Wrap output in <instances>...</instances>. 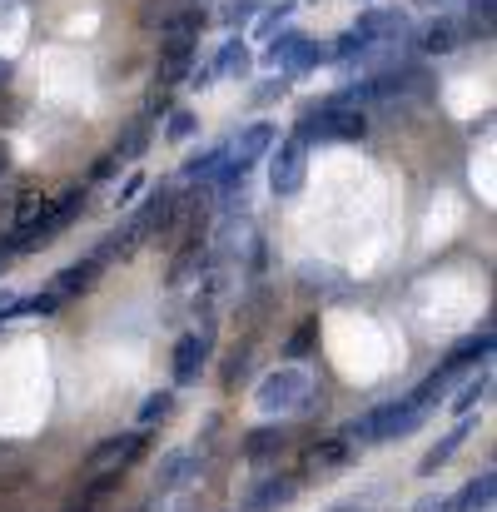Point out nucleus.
<instances>
[{
  "label": "nucleus",
  "mask_w": 497,
  "mask_h": 512,
  "mask_svg": "<svg viewBox=\"0 0 497 512\" xmlns=\"http://www.w3.org/2000/svg\"><path fill=\"white\" fill-rule=\"evenodd\" d=\"M423 418H428V408H418V403L403 393V398L378 403V408H368L363 418H353V423L343 428V438H348L353 448H378V443H398V438L418 433Z\"/></svg>",
  "instance_id": "nucleus-1"
},
{
  "label": "nucleus",
  "mask_w": 497,
  "mask_h": 512,
  "mask_svg": "<svg viewBox=\"0 0 497 512\" xmlns=\"http://www.w3.org/2000/svg\"><path fill=\"white\" fill-rule=\"evenodd\" d=\"M85 199H90V194H85V184H75V189H65L55 204H45V209H40L30 224H20V229L10 234L15 254H20V249H45L55 234H65V229H70V224L85 214Z\"/></svg>",
  "instance_id": "nucleus-2"
},
{
  "label": "nucleus",
  "mask_w": 497,
  "mask_h": 512,
  "mask_svg": "<svg viewBox=\"0 0 497 512\" xmlns=\"http://www.w3.org/2000/svg\"><path fill=\"white\" fill-rule=\"evenodd\" d=\"M368 135V120H363V110H353V105H338V100H319V105H309L304 110V120H299V140L304 145H333V140H363Z\"/></svg>",
  "instance_id": "nucleus-3"
},
{
  "label": "nucleus",
  "mask_w": 497,
  "mask_h": 512,
  "mask_svg": "<svg viewBox=\"0 0 497 512\" xmlns=\"http://www.w3.org/2000/svg\"><path fill=\"white\" fill-rule=\"evenodd\" d=\"M254 403L264 408V413H304L309 403H314V378L304 373V368H294V363H284V368H274L264 383H259V393H254Z\"/></svg>",
  "instance_id": "nucleus-4"
},
{
  "label": "nucleus",
  "mask_w": 497,
  "mask_h": 512,
  "mask_svg": "<svg viewBox=\"0 0 497 512\" xmlns=\"http://www.w3.org/2000/svg\"><path fill=\"white\" fill-rule=\"evenodd\" d=\"M324 60H329V45L309 40L304 30H274L269 35V50H264V65L289 70V75H304V70H314Z\"/></svg>",
  "instance_id": "nucleus-5"
},
{
  "label": "nucleus",
  "mask_w": 497,
  "mask_h": 512,
  "mask_svg": "<svg viewBox=\"0 0 497 512\" xmlns=\"http://www.w3.org/2000/svg\"><path fill=\"white\" fill-rule=\"evenodd\" d=\"M304 179H309V145L294 135V140H274V150H269V189L279 194V199H294L299 189H304Z\"/></svg>",
  "instance_id": "nucleus-6"
},
{
  "label": "nucleus",
  "mask_w": 497,
  "mask_h": 512,
  "mask_svg": "<svg viewBox=\"0 0 497 512\" xmlns=\"http://www.w3.org/2000/svg\"><path fill=\"white\" fill-rule=\"evenodd\" d=\"M140 453H145V428H140V433H115V438H100V443L90 448V458H85V463H90L95 473H105V468L125 473V468H130Z\"/></svg>",
  "instance_id": "nucleus-7"
},
{
  "label": "nucleus",
  "mask_w": 497,
  "mask_h": 512,
  "mask_svg": "<svg viewBox=\"0 0 497 512\" xmlns=\"http://www.w3.org/2000/svg\"><path fill=\"white\" fill-rule=\"evenodd\" d=\"M348 30H353V35H358V40H363V45L373 50V45H383V40H398V30H403V10H383V5H368V10H363V15H358V20L348 25Z\"/></svg>",
  "instance_id": "nucleus-8"
},
{
  "label": "nucleus",
  "mask_w": 497,
  "mask_h": 512,
  "mask_svg": "<svg viewBox=\"0 0 497 512\" xmlns=\"http://www.w3.org/2000/svg\"><path fill=\"white\" fill-rule=\"evenodd\" d=\"M274 140H279V130H274V125H264V120H259V125H244V135L229 145V165L254 170V165L274 150Z\"/></svg>",
  "instance_id": "nucleus-9"
},
{
  "label": "nucleus",
  "mask_w": 497,
  "mask_h": 512,
  "mask_svg": "<svg viewBox=\"0 0 497 512\" xmlns=\"http://www.w3.org/2000/svg\"><path fill=\"white\" fill-rule=\"evenodd\" d=\"M100 274H105V264H95V259H75V264H65V269L50 279V294L70 304V299L90 294V289L100 284Z\"/></svg>",
  "instance_id": "nucleus-10"
},
{
  "label": "nucleus",
  "mask_w": 497,
  "mask_h": 512,
  "mask_svg": "<svg viewBox=\"0 0 497 512\" xmlns=\"http://www.w3.org/2000/svg\"><path fill=\"white\" fill-rule=\"evenodd\" d=\"M194 70V35H165L160 45V80L165 85H184Z\"/></svg>",
  "instance_id": "nucleus-11"
},
{
  "label": "nucleus",
  "mask_w": 497,
  "mask_h": 512,
  "mask_svg": "<svg viewBox=\"0 0 497 512\" xmlns=\"http://www.w3.org/2000/svg\"><path fill=\"white\" fill-rule=\"evenodd\" d=\"M204 358H209V329H204V334H184V339L174 343V383H179V388H184V383H199Z\"/></svg>",
  "instance_id": "nucleus-12"
},
{
  "label": "nucleus",
  "mask_w": 497,
  "mask_h": 512,
  "mask_svg": "<svg viewBox=\"0 0 497 512\" xmlns=\"http://www.w3.org/2000/svg\"><path fill=\"white\" fill-rule=\"evenodd\" d=\"M284 453H289V428L284 423H264V428L244 433V458L249 463H274Z\"/></svg>",
  "instance_id": "nucleus-13"
},
{
  "label": "nucleus",
  "mask_w": 497,
  "mask_h": 512,
  "mask_svg": "<svg viewBox=\"0 0 497 512\" xmlns=\"http://www.w3.org/2000/svg\"><path fill=\"white\" fill-rule=\"evenodd\" d=\"M199 478V453H189V448H174L160 458V473H155V488L160 493H174V488H184V483H194Z\"/></svg>",
  "instance_id": "nucleus-14"
},
{
  "label": "nucleus",
  "mask_w": 497,
  "mask_h": 512,
  "mask_svg": "<svg viewBox=\"0 0 497 512\" xmlns=\"http://www.w3.org/2000/svg\"><path fill=\"white\" fill-rule=\"evenodd\" d=\"M473 428H478V418H473V413H468V418H458V428H453V433H443V438H438V443H433V448L423 453L418 473H423V478H433V473H438V468H443V463H448V458H453L458 448H463V438H468Z\"/></svg>",
  "instance_id": "nucleus-15"
},
{
  "label": "nucleus",
  "mask_w": 497,
  "mask_h": 512,
  "mask_svg": "<svg viewBox=\"0 0 497 512\" xmlns=\"http://www.w3.org/2000/svg\"><path fill=\"white\" fill-rule=\"evenodd\" d=\"M413 40H418L423 55H453V50L463 45V25H458V20H433V25H423Z\"/></svg>",
  "instance_id": "nucleus-16"
},
{
  "label": "nucleus",
  "mask_w": 497,
  "mask_h": 512,
  "mask_svg": "<svg viewBox=\"0 0 497 512\" xmlns=\"http://www.w3.org/2000/svg\"><path fill=\"white\" fill-rule=\"evenodd\" d=\"M294 493H299V478H264V483L249 493L244 512H274V508H284Z\"/></svg>",
  "instance_id": "nucleus-17"
},
{
  "label": "nucleus",
  "mask_w": 497,
  "mask_h": 512,
  "mask_svg": "<svg viewBox=\"0 0 497 512\" xmlns=\"http://www.w3.org/2000/svg\"><path fill=\"white\" fill-rule=\"evenodd\" d=\"M453 378H458V368H453V363H443V368H433V373H428V378H423V383L408 393V398H413L418 408H428V413H433V408H438V403L453 393Z\"/></svg>",
  "instance_id": "nucleus-18"
},
{
  "label": "nucleus",
  "mask_w": 497,
  "mask_h": 512,
  "mask_svg": "<svg viewBox=\"0 0 497 512\" xmlns=\"http://www.w3.org/2000/svg\"><path fill=\"white\" fill-rule=\"evenodd\" d=\"M348 458H353V443L338 433V438H324L319 448L304 453V473H329V468H343Z\"/></svg>",
  "instance_id": "nucleus-19"
},
{
  "label": "nucleus",
  "mask_w": 497,
  "mask_h": 512,
  "mask_svg": "<svg viewBox=\"0 0 497 512\" xmlns=\"http://www.w3.org/2000/svg\"><path fill=\"white\" fill-rule=\"evenodd\" d=\"M488 358H493V329H478V334H468V339L453 343L443 363H453V368L463 373L468 363H488Z\"/></svg>",
  "instance_id": "nucleus-20"
},
{
  "label": "nucleus",
  "mask_w": 497,
  "mask_h": 512,
  "mask_svg": "<svg viewBox=\"0 0 497 512\" xmlns=\"http://www.w3.org/2000/svg\"><path fill=\"white\" fill-rule=\"evenodd\" d=\"M493 493H497V478H493V468H488V473L468 478V488L453 498V508L458 512H488L493 508Z\"/></svg>",
  "instance_id": "nucleus-21"
},
{
  "label": "nucleus",
  "mask_w": 497,
  "mask_h": 512,
  "mask_svg": "<svg viewBox=\"0 0 497 512\" xmlns=\"http://www.w3.org/2000/svg\"><path fill=\"white\" fill-rule=\"evenodd\" d=\"M209 75H214V80H244V75H249V50H244L239 35L219 50V60L209 65Z\"/></svg>",
  "instance_id": "nucleus-22"
},
{
  "label": "nucleus",
  "mask_w": 497,
  "mask_h": 512,
  "mask_svg": "<svg viewBox=\"0 0 497 512\" xmlns=\"http://www.w3.org/2000/svg\"><path fill=\"white\" fill-rule=\"evenodd\" d=\"M488 388H493V373H488V368H478V378H468V383L453 393V403H448V408H453L458 418H468V413H478V408H483Z\"/></svg>",
  "instance_id": "nucleus-23"
},
{
  "label": "nucleus",
  "mask_w": 497,
  "mask_h": 512,
  "mask_svg": "<svg viewBox=\"0 0 497 512\" xmlns=\"http://www.w3.org/2000/svg\"><path fill=\"white\" fill-rule=\"evenodd\" d=\"M224 165H229V145H214V150H204V155L184 160V170H179V174H184L189 184H209V179L224 170Z\"/></svg>",
  "instance_id": "nucleus-24"
},
{
  "label": "nucleus",
  "mask_w": 497,
  "mask_h": 512,
  "mask_svg": "<svg viewBox=\"0 0 497 512\" xmlns=\"http://www.w3.org/2000/svg\"><path fill=\"white\" fill-rule=\"evenodd\" d=\"M150 135H155L150 115H145V120H135V125H125V135L115 140V155H120V160H140V155L150 150Z\"/></svg>",
  "instance_id": "nucleus-25"
},
{
  "label": "nucleus",
  "mask_w": 497,
  "mask_h": 512,
  "mask_svg": "<svg viewBox=\"0 0 497 512\" xmlns=\"http://www.w3.org/2000/svg\"><path fill=\"white\" fill-rule=\"evenodd\" d=\"M314 348H319V319H304V324L294 329V339L284 343V358H289V363H299V358H309Z\"/></svg>",
  "instance_id": "nucleus-26"
},
{
  "label": "nucleus",
  "mask_w": 497,
  "mask_h": 512,
  "mask_svg": "<svg viewBox=\"0 0 497 512\" xmlns=\"http://www.w3.org/2000/svg\"><path fill=\"white\" fill-rule=\"evenodd\" d=\"M169 413H174V393H150L145 403H140V428H155V423H165Z\"/></svg>",
  "instance_id": "nucleus-27"
},
{
  "label": "nucleus",
  "mask_w": 497,
  "mask_h": 512,
  "mask_svg": "<svg viewBox=\"0 0 497 512\" xmlns=\"http://www.w3.org/2000/svg\"><path fill=\"white\" fill-rule=\"evenodd\" d=\"M194 130H199V120H194L189 110H169L165 115V140H174V145H184Z\"/></svg>",
  "instance_id": "nucleus-28"
},
{
  "label": "nucleus",
  "mask_w": 497,
  "mask_h": 512,
  "mask_svg": "<svg viewBox=\"0 0 497 512\" xmlns=\"http://www.w3.org/2000/svg\"><path fill=\"white\" fill-rule=\"evenodd\" d=\"M353 55H368V45L353 30H343L338 40H329V60H353Z\"/></svg>",
  "instance_id": "nucleus-29"
},
{
  "label": "nucleus",
  "mask_w": 497,
  "mask_h": 512,
  "mask_svg": "<svg viewBox=\"0 0 497 512\" xmlns=\"http://www.w3.org/2000/svg\"><path fill=\"white\" fill-rule=\"evenodd\" d=\"M473 35L493 40V0H473Z\"/></svg>",
  "instance_id": "nucleus-30"
},
{
  "label": "nucleus",
  "mask_w": 497,
  "mask_h": 512,
  "mask_svg": "<svg viewBox=\"0 0 497 512\" xmlns=\"http://www.w3.org/2000/svg\"><path fill=\"white\" fill-rule=\"evenodd\" d=\"M294 10H299L294 0H279V5H274V10H269V15L259 20V35H274V30H279V25H284V20H289Z\"/></svg>",
  "instance_id": "nucleus-31"
},
{
  "label": "nucleus",
  "mask_w": 497,
  "mask_h": 512,
  "mask_svg": "<svg viewBox=\"0 0 497 512\" xmlns=\"http://www.w3.org/2000/svg\"><path fill=\"white\" fill-rule=\"evenodd\" d=\"M120 165H125V160L110 150V155H100V160L90 165V179H95V184H100V179H115V174H120Z\"/></svg>",
  "instance_id": "nucleus-32"
},
{
  "label": "nucleus",
  "mask_w": 497,
  "mask_h": 512,
  "mask_svg": "<svg viewBox=\"0 0 497 512\" xmlns=\"http://www.w3.org/2000/svg\"><path fill=\"white\" fill-rule=\"evenodd\" d=\"M408 512H458V508H453V498H443V493H423Z\"/></svg>",
  "instance_id": "nucleus-33"
},
{
  "label": "nucleus",
  "mask_w": 497,
  "mask_h": 512,
  "mask_svg": "<svg viewBox=\"0 0 497 512\" xmlns=\"http://www.w3.org/2000/svg\"><path fill=\"white\" fill-rule=\"evenodd\" d=\"M259 10V0H234V10H224V25H244Z\"/></svg>",
  "instance_id": "nucleus-34"
},
{
  "label": "nucleus",
  "mask_w": 497,
  "mask_h": 512,
  "mask_svg": "<svg viewBox=\"0 0 497 512\" xmlns=\"http://www.w3.org/2000/svg\"><path fill=\"white\" fill-rule=\"evenodd\" d=\"M284 90H289V85H284V80H269V85H264V90H259V100H279V95H284Z\"/></svg>",
  "instance_id": "nucleus-35"
},
{
  "label": "nucleus",
  "mask_w": 497,
  "mask_h": 512,
  "mask_svg": "<svg viewBox=\"0 0 497 512\" xmlns=\"http://www.w3.org/2000/svg\"><path fill=\"white\" fill-rule=\"evenodd\" d=\"M329 512H373V508H368V503H353V498H348V503H333Z\"/></svg>",
  "instance_id": "nucleus-36"
},
{
  "label": "nucleus",
  "mask_w": 497,
  "mask_h": 512,
  "mask_svg": "<svg viewBox=\"0 0 497 512\" xmlns=\"http://www.w3.org/2000/svg\"><path fill=\"white\" fill-rule=\"evenodd\" d=\"M10 170V145H5V140H0V174Z\"/></svg>",
  "instance_id": "nucleus-37"
},
{
  "label": "nucleus",
  "mask_w": 497,
  "mask_h": 512,
  "mask_svg": "<svg viewBox=\"0 0 497 512\" xmlns=\"http://www.w3.org/2000/svg\"><path fill=\"white\" fill-rule=\"evenodd\" d=\"M10 299H15V294H10V289H0V319H5V309H10Z\"/></svg>",
  "instance_id": "nucleus-38"
},
{
  "label": "nucleus",
  "mask_w": 497,
  "mask_h": 512,
  "mask_svg": "<svg viewBox=\"0 0 497 512\" xmlns=\"http://www.w3.org/2000/svg\"><path fill=\"white\" fill-rule=\"evenodd\" d=\"M413 5H428V10H438V5H443V0H413Z\"/></svg>",
  "instance_id": "nucleus-39"
},
{
  "label": "nucleus",
  "mask_w": 497,
  "mask_h": 512,
  "mask_svg": "<svg viewBox=\"0 0 497 512\" xmlns=\"http://www.w3.org/2000/svg\"><path fill=\"white\" fill-rule=\"evenodd\" d=\"M5 75H10V65H5V60H0V80H5Z\"/></svg>",
  "instance_id": "nucleus-40"
},
{
  "label": "nucleus",
  "mask_w": 497,
  "mask_h": 512,
  "mask_svg": "<svg viewBox=\"0 0 497 512\" xmlns=\"http://www.w3.org/2000/svg\"><path fill=\"white\" fill-rule=\"evenodd\" d=\"M0 269H5V264H0Z\"/></svg>",
  "instance_id": "nucleus-41"
}]
</instances>
